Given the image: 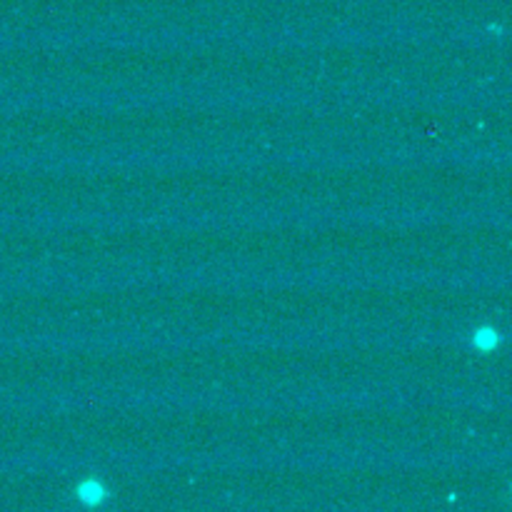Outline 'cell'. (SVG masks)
<instances>
[{
	"instance_id": "7a4b0ae2",
	"label": "cell",
	"mask_w": 512,
	"mask_h": 512,
	"mask_svg": "<svg viewBox=\"0 0 512 512\" xmlns=\"http://www.w3.org/2000/svg\"><path fill=\"white\" fill-rule=\"evenodd\" d=\"M470 343H473L475 350H480V353H495V350L503 345V335H500L498 328H493V325H483V328H478L473 333V338H470Z\"/></svg>"
},
{
	"instance_id": "6da1fadb",
	"label": "cell",
	"mask_w": 512,
	"mask_h": 512,
	"mask_svg": "<svg viewBox=\"0 0 512 512\" xmlns=\"http://www.w3.org/2000/svg\"><path fill=\"white\" fill-rule=\"evenodd\" d=\"M75 498L83 505H88V508H98V505H103L105 500H108V488H105L98 478H85L83 483L75 488Z\"/></svg>"
}]
</instances>
